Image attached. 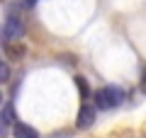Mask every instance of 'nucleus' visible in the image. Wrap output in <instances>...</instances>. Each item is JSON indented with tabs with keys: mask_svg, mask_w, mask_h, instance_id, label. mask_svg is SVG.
I'll return each instance as SVG.
<instances>
[{
	"mask_svg": "<svg viewBox=\"0 0 146 138\" xmlns=\"http://www.w3.org/2000/svg\"><path fill=\"white\" fill-rule=\"evenodd\" d=\"M93 97H95V104H98V109H112V107H117V104H122V99H124V92H122L119 87L110 85V87H102V90H98Z\"/></svg>",
	"mask_w": 146,
	"mask_h": 138,
	"instance_id": "f257e3e1",
	"label": "nucleus"
},
{
	"mask_svg": "<svg viewBox=\"0 0 146 138\" xmlns=\"http://www.w3.org/2000/svg\"><path fill=\"white\" fill-rule=\"evenodd\" d=\"M25 34V24H22L20 17H7L5 20V27H3V39H20Z\"/></svg>",
	"mask_w": 146,
	"mask_h": 138,
	"instance_id": "f03ea898",
	"label": "nucleus"
},
{
	"mask_svg": "<svg viewBox=\"0 0 146 138\" xmlns=\"http://www.w3.org/2000/svg\"><path fill=\"white\" fill-rule=\"evenodd\" d=\"M95 124V107L93 104H83V107L78 109V116H76V126L80 128V131H85V128H90Z\"/></svg>",
	"mask_w": 146,
	"mask_h": 138,
	"instance_id": "7ed1b4c3",
	"label": "nucleus"
},
{
	"mask_svg": "<svg viewBox=\"0 0 146 138\" xmlns=\"http://www.w3.org/2000/svg\"><path fill=\"white\" fill-rule=\"evenodd\" d=\"M12 133H15V138H39V133L34 131V128L29 126V124H20V121H15L12 124Z\"/></svg>",
	"mask_w": 146,
	"mask_h": 138,
	"instance_id": "20e7f679",
	"label": "nucleus"
},
{
	"mask_svg": "<svg viewBox=\"0 0 146 138\" xmlns=\"http://www.w3.org/2000/svg\"><path fill=\"white\" fill-rule=\"evenodd\" d=\"M5 53H7L10 61H20V58L25 56V46L17 44V39H12V41H7V44H5Z\"/></svg>",
	"mask_w": 146,
	"mask_h": 138,
	"instance_id": "39448f33",
	"label": "nucleus"
},
{
	"mask_svg": "<svg viewBox=\"0 0 146 138\" xmlns=\"http://www.w3.org/2000/svg\"><path fill=\"white\" fill-rule=\"evenodd\" d=\"M76 85H78L80 97H83V99H88V97H90V87H88V80H85L83 75H78V78H76Z\"/></svg>",
	"mask_w": 146,
	"mask_h": 138,
	"instance_id": "423d86ee",
	"label": "nucleus"
},
{
	"mask_svg": "<svg viewBox=\"0 0 146 138\" xmlns=\"http://www.w3.org/2000/svg\"><path fill=\"white\" fill-rule=\"evenodd\" d=\"M10 126L12 124H10V119L5 116V112H0V138H5L7 133H10Z\"/></svg>",
	"mask_w": 146,
	"mask_h": 138,
	"instance_id": "0eeeda50",
	"label": "nucleus"
},
{
	"mask_svg": "<svg viewBox=\"0 0 146 138\" xmlns=\"http://www.w3.org/2000/svg\"><path fill=\"white\" fill-rule=\"evenodd\" d=\"M7 78H10V66L0 61V82H5Z\"/></svg>",
	"mask_w": 146,
	"mask_h": 138,
	"instance_id": "6e6552de",
	"label": "nucleus"
},
{
	"mask_svg": "<svg viewBox=\"0 0 146 138\" xmlns=\"http://www.w3.org/2000/svg\"><path fill=\"white\" fill-rule=\"evenodd\" d=\"M17 5H20L22 10H34V5H36V0H17Z\"/></svg>",
	"mask_w": 146,
	"mask_h": 138,
	"instance_id": "1a4fd4ad",
	"label": "nucleus"
},
{
	"mask_svg": "<svg viewBox=\"0 0 146 138\" xmlns=\"http://www.w3.org/2000/svg\"><path fill=\"white\" fill-rule=\"evenodd\" d=\"M0 104H3V92H0Z\"/></svg>",
	"mask_w": 146,
	"mask_h": 138,
	"instance_id": "9d476101",
	"label": "nucleus"
}]
</instances>
